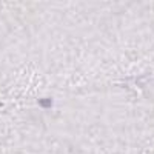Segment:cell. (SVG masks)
<instances>
[{"label": "cell", "instance_id": "6da1fadb", "mask_svg": "<svg viewBox=\"0 0 154 154\" xmlns=\"http://www.w3.org/2000/svg\"><path fill=\"white\" fill-rule=\"evenodd\" d=\"M40 105L45 106V108H49V106H51V100H49V99H48V100H40Z\"/></svg>", "mask_w": 154, "mask_h": 154}]
</instances>
